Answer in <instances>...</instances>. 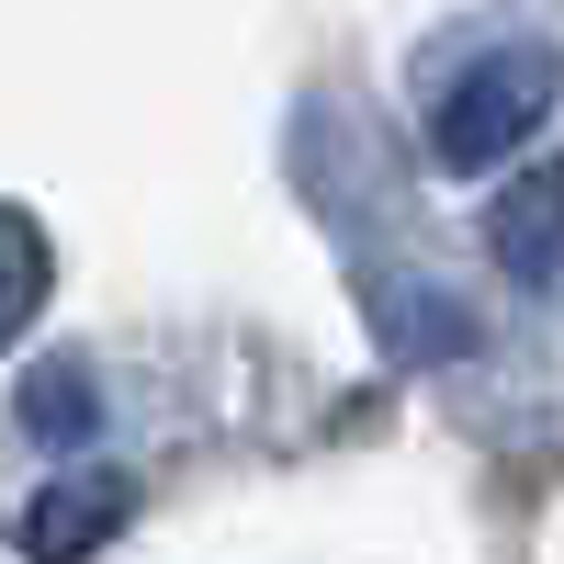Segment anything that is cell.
<instances>
[{
	"label": "cell",
	"instance_id": "obj_1",
	"mask_svg": "<svg viewBox=\"0 0 564 564\" xmlns=\"http://www.w3.org/2000/svg\"><path fill=\"white\" fill-rule=\"evenodd\" d=\"M542 113H553V57L542 45H497L430 102V148H441V170H497Z\"/></svg>",
	"mask_w": 564,
	"mask_h": 564
},
{
	"label": "cell",
	"instance_id": "obj_2",
	"mask_svg": "<svg viewBox=\"0 0 564 564\" xmlns=\"http://www.w3.org/2000/svg\"><path fill=\"white\" fill-rule=\"evenodd\" d=\"M486 249L508 282H553L564 271V170H520V181H497V204H486Z\"/></svg>",
	"mask_w": 564,
	"mask_h": 564
},
{
	"label": "cell",
	"instance_id": "obj_3",
	"mask_svg": "<svg viewBox=\"0 0 564 564\" xmlns=\"http://www.w3.org/2000/svg\"><path fill=\"white\" fill-rule=\"evenodd\" d=\"M124 475H68V486H45L34 508H23V553L34 564H90L113 531H124Z\"/></svg>",
	"mask_w": 564,
	"mask_h": 564
},
{
	"label": "cell",
	"instance_id": "obj_4",
	"mask_svg": "<svg viewBox=\"0 0 564 564\" xmlns=\"http://www.w3.org/2000/svg\"><path fill=\"white\" fill-rule=\"evenodd\" d=\"M45 305V238L0 204V339H23V316Z\"/></svg>",
	"mask_w": 564,
	"mask_h": 564
},
{
	"label": "cell",
	"instance_id": "obj_5",
	"mask_svg": "<svg viewBox=\"0 0 564 564\" xmlns=\"http://www.w3.org/2000/svg\"><path fill=\"white\" fill-rule=\"evenodd\" d=\"M23 417H34V441H90V384H79V361L34 372V384H23Z\"/></svg>",
	"mask_w": 564,
	"mask_h": 564
}]
</instances>
